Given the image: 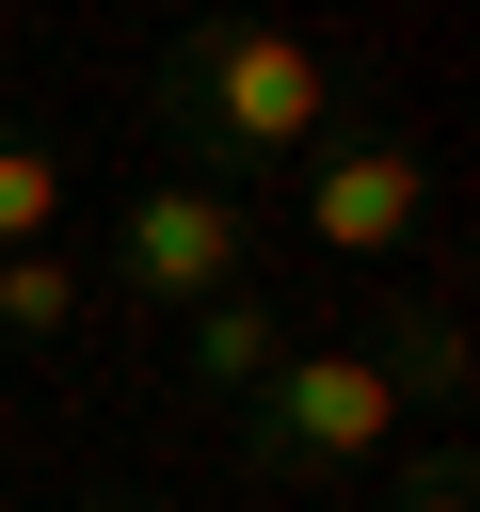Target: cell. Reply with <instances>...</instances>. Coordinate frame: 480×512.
Masks as SVG:
<instances>
[{"mask_svg":"<svg viewBox=\"0 0 480 512\" xmlns=\"http://www.w3.org/2000/svg\"><path fill=\"white\" fill-rule=\"evenodd\" d=\"M144 128H160L176 176L256 192V176H288V160L336 144V64H320L304 32H272V16H192V32L144 64Z\"/></svg>","mask_w":480,"mask_h":512,"instance_id":"cell-1","label":"cell"},{"mask_svg":"<svg viewBox=\"0 0 480 512\" xmlns=\"http://www.w3.org/2000/svg\"><path fill=\"white\" fill-rule=\"evenodd\" d=\"M224 432H240V464H256V480L336 496V480H368V464L400 448V400H384V368H368V352H288Z\"/></svg>","mask_w":480,"mask_h":512,"instance_id":"cell-2","label":"cell"},{"mask_svg":"<svg viewBox=\"0 0 480 512\" xmlns=\"http://www.w3.org/2000/svg\"><path fill=\"white\" fill-rule=\"evenodd\" d=\"M256 192H208V176H144L128 192V224H112V288L128 304H224V288H256Z\"/></svg>","mask_w":480,"mask_h":512,"instance_id":"cell-3","label":"cell"},{"mask_svg":"<svg viewBox=\"0 0 480 512\" xmlns=\"http://www.w3.org/2000/svg\"><path fill=\"white\" fill-rule=\"evenodd\" d=\"M416 224H432V160H416L400 128H336V144L304 160V240H320V256L384 272V256H416Z\"/></svg>","mask_w":480,"mask_h":512,"instance_id":"cell-4","label":"cell"},{"mask_svg":"<svg viewBox=\"0 0 480 512\" xmlns=\"http://www.w3.org/2000/svg\"><path fill=\"white\" fill-rule=\"evenodd\" d=\"M368 368H384L400 416H464V400H480V368H464V304H448V288H400V320L368 336Z\"/></svg>","mask_w":480,"mask_h":512,"instance_id":"cell-5","label":"cell"},{"mask_svg":"<svg viewBox=\"0 0 480 512\" xmlns=\"http://www.w3.org/2000/svg\"><path fill=\"white\" fill-rule=\"evenodd\" d=\"M176 336H192V384H208V400H224V416H240V400H256V384H272V368H288V352H304V336H288V320H272V288H224V304H192V320H176Z\"/></svg>","mask_w":480,"mask_h":512,"instance_id":"cell-6","label":"cell"},{"mask_svg":"<svg viewBox=\"0 0 480 512\" xmlns=\"http://www.w3.org/2000/svg\"><path fill=\"white\" fill-rule=\"evenodd\" d=\"M48 224H64V160L32 128H0V256H48Z\"/></svg>","mask_w":480,"mask_h":512,"instance_id":"cell-7","label":"cell"},{"mask_svg":"<svg viewBox=\"0 0 480 512\" xmlns=\"http://www.w3.org/2000/svg\"><path fill=\"white\" fill-rule=\"evenodd\" d=\"M80 320V256H0V336H64Z\"/></svg>","mask_w":480,"mask_h":512,"instance_id":"cell-8","label":"cell"},{"mask_svg":"<svg viewBox=\"0 0 480 512\" xmlns=\"http://www.w3.org/2000/svg\"><path fill=\"white\" fill-rule=\"evenodd\" d=\"M400 512H464V432H432V448H416V480H400Z\"/></svg>","mask_w":480,"mask_h":512,"instance_id":"cell-9","label":"cell"},{"mask_svg":"<svg viewBox=\"0 0 480 512\" xmlns=\"http://www.w3.org/2000/svg\"><path fill=\"white\" fill-rule=\"evenodd\" d=\"M80 512H160V496H80Z\"/></svg>","mask_w":480,"mask_h":512,"instance_id":"cell-10","label":"cell"}]
</instances>
